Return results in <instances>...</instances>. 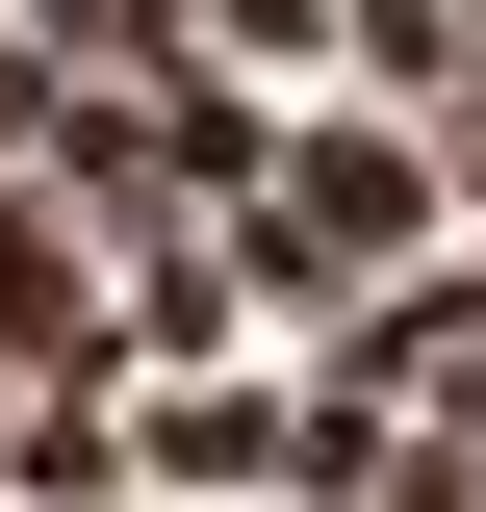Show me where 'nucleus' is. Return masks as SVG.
Here are the masks:
<instances>
[{"mask_svg":"<svg viewBox=\"0 0 486 512\" xmlns=\"http://www.w3.org/2000/svg\"><path fill=\"white\" fill-rule=\"evenodd\" d=\"M128 359H154V384H180V359H231V231H205V205H128Z\"/></svg>","mask_w":486,"mask_h":512,"instance_id":"nucleus-2","label":"nucleus"},{"mask_svg":"<svg viewBox=\"0 0 486 512\" xmlns=\"http://www.w3.org/2000/svg\"><path fill=\"white\" fill-rule=\"evenodd\" d=\"M461 512H486V487H461Z\"/></svg>","mask_w":486,"mask_h":512,"instance_id":"nucleus-6","label":"nucleus"},{"mask_svg":"<svg viewBox=\"0 0 486 512\" xmlns=\"http://www.w3.org/2000/svg\"><path fill=\"white\" fill-rule=\"evenodd\" d=\"M461 103H486V0H461ZM461 103H435V128H461Z\"/></svg>","mask_w":486,"mask_h":512,"instance_id":"nucleus-5","label":"nucleus"},{"mask_svg":"<svg viewBox=\"0 0 486 512\" xmlns=\"http://www.w3.org/2000/svg\"><path fill=\"white\" fill-rule=\"evenodd\" d=\"M231 231V282H282V308H333V282H384V256H435V128L410 103H333L256 154V205H205Z\"/></svg>","mask_w":486,"mask_h":512,"instance_id":"nucleus-1","label":"nucleus"},{"mask_svg":"<svg viewBox=\"0 0 486 512\" xmlns=\"http://www.w3.org/2000/svg\"><path fill=\"white\" fill-rule=\"evenodd\" d=\"M180 26H205L231 77H333V0H180Z\"/></svg>","mask_w":486,"mask_h":512,"instance_id":"nucleus-4","label":"nucleus"},{"mask_svg":"<svg viewBox=\"0 0 486 512\" xmlns=\"http://www.w3.org/2000/svg\"><path fill=\"white\" fill-rule=\"evenodd\" d=\"M154 461H180V487H282V410H256V384H205V359H180V384H154Z\"/></svg>","mask_w":486,"mask_h":512,"instance_id":"nucleus-3","label":"nucleus"}]
</instances>
